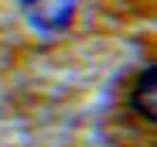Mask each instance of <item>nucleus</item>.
<instances>
[{
  "instance_id": "2",
  "label": "nucleus",
  "mask_w": 157,
  "mask_h": 147,
  "mask_svg": "<svg viewBox=\"0 0 157 147\" xmlns=\"http://www.w3.org/2000/svg\"><path fill=\"white\" fill-rule=\"evenodd\" d=\"M154 68H144V79H137L133 86V110L144 113L150 123H154V116H157V99H154Z\"/></svg>"
},
{
  "instance_id": "1",
  "label": "nucleus",
  "mask_w": 157,
  "mask_h": 147,
  "mask_svg": "<svg viewBox=\"0 0 157 147\" xmlns=\"http://www.w3.org/2000/svg\"><path fill=\"white\" fill-rule=\"evenodd\" d=\"M21 4H24L28 24L38 28V31H44V34L72 28L75 10H78V0H21Z\"/></svg>"
}]
</instances>
